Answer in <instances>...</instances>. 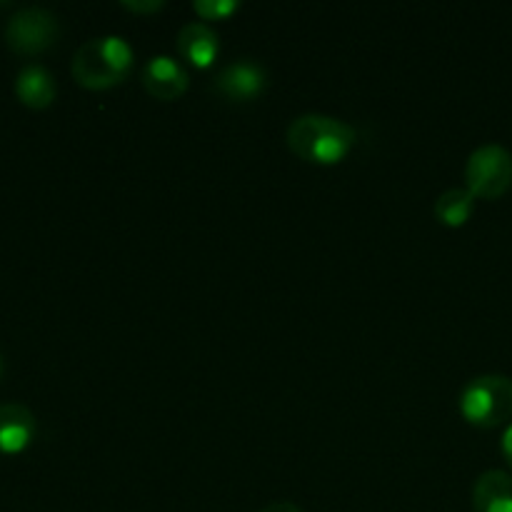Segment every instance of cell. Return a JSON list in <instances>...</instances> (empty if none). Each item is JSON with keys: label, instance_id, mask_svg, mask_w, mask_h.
<instances>
[{"label": "cell", "instance_id": "30bf717a", "mask_svg": "<svg viewBox=\"0 0 512 512\" xmlns=\"http://www.w3.org/2000/svg\"><path fill=\"white\" fill-rule=\"evenodd\" d=\"M475 512H512V475L505 470H488L475 480Z\"/></svg>", "mask_w": 512, "mask_h": 512}, {"label": "cell", "instance_id": "e0dca14e", "mask_svg": "<svg viewBox=\"0 0 512 512\" xmlns=\"http://www.w3.org/2000/svg\"><path fill=\"white\" fill-rule=\"evenodd\" d=\"M0 373H3V360H0Z\"/></svg>", "mask_w": 512, "mask_h": 512}, {"label": "cell", "instance_id": "5bb4252c", "mask_svg": "<svg viewBox=\"0 0 512 512\" xmlns=\"http://www.w3.org/2000/svg\"><path fill=\"white\" fill-rule=\"evenodd\" d=\"M120 5H123L125 10H130V13H138V15L158 13V10L165 8L163 0H138V3H135V0H125V3Z\"/></svg>", "mask_w": 512, "mask_h": 512}, {"label": "cell", "instance_id": "277c9868", "mask_svg": "<svg viewBox=\"0 0 512 512\" xmlns=\"http://www.w3.org/2000/svg\"><path fill=\"white\" fill-rule=\"evenodd\" d=\"M468 190L480 200H498L512 188V155L503 145L473 150L465 165Z\"/></svg>", "mask_w": 512, "mask_h": 512}, {"label": "cell", "instance_id": "2e32d148", "mask_svg": "<svg viewBox=\"0 0 512 512\" xmlns=\"http://www.w3.org/2000/svg\"><path fill=\"white\" fill-rule=\"evenodd\" d=\"M260 512H303L298 508V505H293V503H273V505H268V508H263Z\"/></svg>", "mask_w": 512, "mask_h": 512}, {"label": "cell", "instance_id": "52a82bcc", "mask_svg": "<svg viewBox=\"0 0 512 512\" xmlns=\"http://www.w3.org/2000/svg\"><path fill=\"white\" fill-rule=\"evenodd\" d=\"M143 85L150 98L173 103V100L183 98L188 93L190 78L183 65L175 58H170V55H155L143 68Z\"/></svg>", "mask_w": 512, "mask_h": 512}, {"label": "cell", "instance_id": "9c48e42d", "mask_svg": "<svg viewBox=\"0 0 512 512\" xmlns=\"http://www.w3.org/2000/svg\"><path fill=\"white\" fill-rule=\"evenodd\" d=\"M35 435V418L25 405H0V453H20Z\"/></svg>", "mask_w": 512, "mask_h": 512}, {"label": "cell", "instance_id": "8992f818", "mask_svg": "<svg viewBox=\"0 0 512 512\" xmlns=\"http://www.w3.org/2000/svg\"><path fill=\"white\" fill-rule=\"evenodd\" d=\"M265 85H268V75H265L263 65L248 58L225 65L215 78V88L233 103H250V100L260 98L265 93Z\"/></svg>", "mask_w": 512, "mask_h": 512}, {"label": "cell", "instance_id": "6da1fadb", "mask_svg": "<svg viewBox=\"0 0 512 512\" xmlns=\"http://www.w3.org/2000/svg\"><path fill=\"white\" fill-rule=\"evenodd\" d=\"M288 145L300 160L313 165H338L355 145V130L330 115H300L288 128Z\"/></svg>", "mask_w": 512, "mask_h": 512}, {"label": "cell", "instance_id": "4fadbf2b", "mask_svg": "<svg viewBox=\"0 0 512 512\" xmlns=\"http://www.w3.org/2000/svg\"><path fill=\"white\" fill-rule=\"evenodd\" d=\"M193 10L203 20H225L240 10V3L235 0H195Z\"/></svg>", "mask_w": 512, "mask_h": 512}, {"label": "cell", "instance_id": "7a4b0ae2", "mask_svg": "<svg viewBox=\"0 0 512 512\" xmlns=\"http://www.w3.org/2000/svg\"><path fill=\"white\" fill-rule=\"evenodd\" d=\"M133 70V48L118 35H103L80 45L73 55V78L88 90H108Z\"/></svg>", "mask_w": 512, "mask_h": 512}, {"label": "cell", "instance_id": "9a60e30c", "mask_svg": "<svg viewBox=\"0 0 512 512\" xmlns=\"http://www.w3.org/2000/svg\"><path fill=\"white\" fill-rule=\"evenodd\" d=\"M503 455L508 460L510 470H512V425H508V430L503 433Z\"/></svg>", "mask_w": 512, "mask_h": 512}, {"label": "cell", "instance_id": "ba28073f", "mask_svg": "<svg viewBox=\"0 0 512 512\" xmlns=\"http://www.w3.org/2000/svg\"><path fill=\"white\" fill-rule=\"evenodd\" d=\"M175 48L183 55V60L205 70L218 60L220 40L205 23H188L180 28L178 38H175Z\"/></svg>", "mask_w": 512, "mask_h": 512}, {"label": "cell", "instance_id": "8fae6325", "mask_svg": "<svg viewBox=\"0 0 512 512\" xmlns=\"http://www.w3.org/2000/svg\"><path fill=\"white\" fill-rule=\"evenodd\" d=\"M15 93L28 108H48L55 100V80L43 65L30 63L15 78Z\"/></svg>", "mask_w": 512, "mask_h": 512}, {"label": "cell", "instance_id": "7c38bea8", "mask_svg": "<svg viewBox=\"0 0 512 512\" xmlns=\"http://www.w3.org/2000/svg\"><path fill=\"white\" fill-rule=\"evenodd\" d=\"M475 210V195L468 188H450L435 200V220L445 228H463Z\"/></svg>", "mask_w": 512, "mask_h": 512}, {"label": "cell", "instance_id": "3957f363", "mask_svg": "<svg viewBox=\"0 0 512 512\" xmlns=\"http://www.w3.org/2000/svg\"><path fill=\"white\" fill-rule=\"evenodd\" d=\"M460 413L475 428H498L512 418V380L508 375H480L465 385Z\"/></svg>", "mask_w": 512, "mask_h": 512}, {"label": "cell", "instance_id": "5b68a950", "mask_svg": "<svg viewBox=\"0 0 512 512\" xmlns=\"http://www.w3.org/2000/svg\"><path fill=\"white\" fill-rule=\"evenodd\" d=\"M60 23L50 10L40 5L15 10L5 23V40L15 53L35 55L48 50L58 40Z\"/></svg>", "mask_w": 512, "mask_h": 512}]
</instances>
